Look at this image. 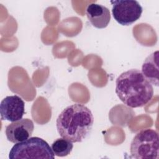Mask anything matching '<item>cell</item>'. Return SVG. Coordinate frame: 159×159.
Wrapping results in <instances>:
<instances>
[{"instance_id": "8", "label": "cell", "mask_w": 159, "mask_h": 159, "mask_svg": "<svg viewBox=\"0 0 159 159\" xmlns=\"http://www.w3.org/2000/svg\"><path fill=\"white\" fill-rule=\"evenodd\" d=\"M86 14L90 23L97 29L106 28L111 20L109 9L101 4H89L86 8Z\"/></svg>"}, {"instance_id": "9", "label": "cell", "mask_w": 159, "mask_h": 159, "mask_svg": "<svg viewBox=\"0 0 159 159\" xmlns=\"http://www.w3.org/2000/svg\"><path fill=\"white\" fill-rule=\"evenodd\" d=\"M158 51L149 55L145 60L142 66V73L144 77L154 86L158 87L159 84Z\"/></svg>"}, {"instance_id": "3", "label": "cell", "mask_w": 159, "mask_h": 159, "mask_svg": "<svg viewBox=\"0 0 159 159\" xmlns=\"http://www.w3.org/2000/svg\"><path fill=\"white\" fill-rule=\"evenodd\" d=\"M159 137L158 132L151 129L142 130L134 137L130 152L136 159H158Z\"/></svg>"}, {"instance_id": "1", "label": "cell", "mask_w": 159, "mask_h": 159, "mask_svg": "<svg viewBox=\"0 0 159 159\" xmlns=\"http://www.w3.org/2000/svg\"><path fill=\"white\" fill-rule=\"evenodd\" d=\"M94 122L91 110L81 104L67 106L59 114L56 126L60 137L72 142H81L90 133Z\"/></svg>"}, {"instance_id": "5", "label": "cell", "mask_w": 159, "mask_h": 159, "mask_svg": "<svg viewBox=\"0 0 159 159\" xmlns=\"http://www.w3.org/2000/svg\"><path fill=\"white\" fill-rule=\"evenodd\" d=\"M111 3L113 17L122 25H130L142 16V7L135 0H115Z\"/></svg>"}, {"instance_id": "6", "label": "cell", "mask_w": 159, "mask_h": 159, "mask_svg": "<svg viewBox=\"0 0 159 159\" xmlns=\"http://www.w3.org/2000/svg\"><path fill=\"white\" fill-rule=\"evenodd\" d=\"M25 112V103L17 95L8 96L4 98L0 104L1 119L15 122L22 119Z\"/></svg>"}, {"instance_id": "4", "label": "cell", "mask_w": 159, "mask_h": 159, "mask_svg": "<svg viewBox=\"0 0 159 159\" xmlns=\"http://www.w3.org/2000/svg\"><path fill=\"white\" fill-rule=\"evenodd\" d=\"M10 159L25 158H52L55 155L52 148L43 139L33 137L16 143L9 152Z\"/></svg>"}, {"instance_id": "10", "label": "cell", "mask_w": 159, "mask_h": 159, "mask_svg": "<svg viewBox=\"0 0 159 159\" xmlns=\"http://www.w3.org/2000/svg\"><path fill=\"white\" fill-rule=\"evenodd\" d=\"M52 150L55 155L57 157H66L68 155L73 148V143L63 139L59 138L52 144Z\"/></svg>"}, {"instance_id": "2", "label": "cell", "mask_w": 159, "mask_h": 159, "mask_svg": "<svg viewBox=\"0 0 159 159\" xmlns=\"http://www.w3.org/2000/svg\"><path fill=\"white\" fill-rule=\"evenodd\" d=\"M116 93L124 104L136 108L145 106L152 99L153 88L141 71L131 69L123 72L117 78Z\"/></svg>"}, {"instance_id": "7", "label": "cell", "mask_w": 159, "mask_h": 159, "mask_svg": "<svg viewBox=\"0 0 159 159\" xmlns=\"http://www.w3.org/2000/svg\"><path fill=\"white\" fill-rule=\"evenodd\" d=\"M34 129V125L32 120L27 118L21 119L7 125L5 134L9 142L17 143L29 139Z\"/></svg>"}]
</instances>
